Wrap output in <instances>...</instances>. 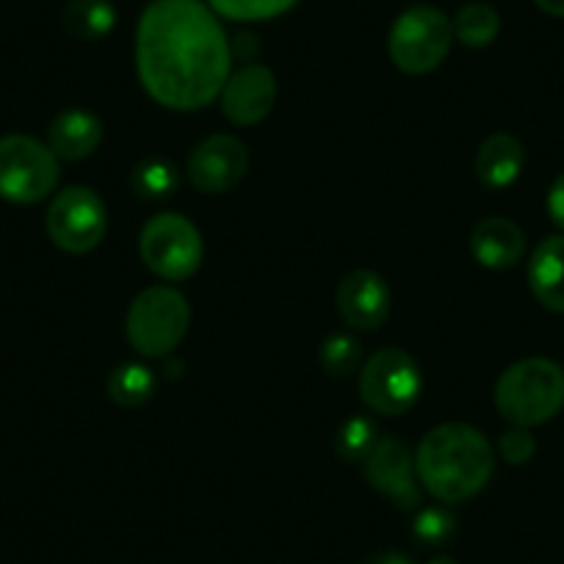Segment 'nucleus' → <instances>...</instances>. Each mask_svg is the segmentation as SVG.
Here are the masks:
<instances>
[{
  "instance_id": "1",
  "label": "nucleus",
  "mask_w": 564,
  "mask_h": 564,
  "mask_svg": "<svg viewBox=\"0 0 564 564\" xmlns=\"http://www.w3.org/2000/svg\"><path fill=\"white\" fill-rule=\"evenodd\" d=\"M232 47L203 0H153L135 29V73L159 106L199 111L230 78Z\"/></svg>"
},
{
  "instance_id": "2",
  "label": "nucleus",
  "mask_w": 564,
  "mask_h": 564,
  "mask_svg": "<svg viewBox=\"0 0 564 564\" xmlns=\"http://www.w3.org/2000/svg\"><path fill=\"white\" fill-rule=\"evenodd\" d=\"M496 468L490 441L468 423H441L415 454L417 481L443 503H463L481 492Z\"/></svg>"
},
{
  "instance_id": "3",
  "label": "nucleus",
  "mask_w": 564,
  "mask_h": 564,
  "mask_svg": "<svg viewBox=\"0 0 564 564\" xmlns=\"http://www.w3.org/2000/svg\"><path fill=\"white\" fill-rule=\"evenodd\" d=\"M564 406V371L547 357H525L498 377L496 410L514 426H540Z\"/></svg>"
},
{
  "instance_id": "4",
  "label": "nucleus",
  "mask_w": 564,
  "mask_h": 564,
  "mask_svg": "<svg viewBox=\"0 0 564 564\" xmlns=\"http://www.w3.org/2000/svg\"><path fill=\"white\" fill-rule=\"evenodd\" d=\"M192 311L186 296L172 285H153L144 289L128 307L124 316V333L130 346L141 357H166L186 338Z\"/></svg>"
},
{
  "instance_id": "5",
  "label": "nucleus",
  "mask_w": 564,
  "mask_h": 564,
  "mask_svg": "<svg viewBox=\"0 0 564 564\" xmlns=\"http://www.w3.org/2000/svg\"><path fill=\"white\" fill-rule=\"evenodd\" d=\"M454 42V25L441 9L412 7L395 18L388 36V53L406 75H426L446 62Z\"/></svg>"
},
{
  "instance_id": "6",
  "label": "nucleus",
  "mask_w": 564,
  "mask_h": 564,
  "mask_svg": "<svg viewBox=\"0 0 564 564\" xmlns=\"http://www.w3.org/2000/svg\"><path fill=\"white\" fill-rule=\"evenodd\" d=\"M58 183V159L31 135L0 139V199L14 205L42 203Z\"/></svg>"
},
{
  "instance_id": "7",
  "label": "nucleus",
  "mask_w": 564,
  "mask_h": 564,
  "mask_svg": "<svg viewBox=\"0 0 564 564\" xmlns=\"http://www.w3.org/2000/svg\"><path fill=\"white\" fill-rule=\"evenodd\" d=\"M139 252L155 276L183 282L203 263V236L186 216L159 214L141 227Z\"/></svg>"
},
{
  "instance_id": "8",
  "label": "nucleus",
  "mask_w": 564,
  "mask_h": 564,
  "mask_svg": "<svg viewBox=\"0 0 564 564\" xmlns=\"http://www.w3.org/2000/svg\"><path fill=\"white\" fill-rule=\"evenodd\" d=\"M45 227L62 252L86 254L100 247L108 232L106 203L95 188L69 186L53 197Z\"/></svg>"
},
{
  "instance_id": "9",
  "label": "nucleus",
  "mask_w": 564,
  "mask_h": 564,
  "mask_svg": "<svg viewBox=\"0 0 564 564\" xmlns=\"http://www.w3.org/2000/svg\"><path fill=\"white\" fill-rule=\"evenodd\" d=\"M360 395L377 415H401L421 395V368L404 349L384 346L373 351L360 373Z\"/></svg>"
},
{
  "instance_id": "10",
  "label": "nucleus",
  "mask_w": 564,
  "mask_h": 564,
  "mask_svg": "<svg viewBox=\"0 0 564 564\" xmlns=\"http://www.w3.org/2000/svg\"><path fill=\"white\" fill-rule=\"evenodd\" d=\"M249 170V153L238 135L216 133L199 141L186 161L192 186L203 194H225L243 181Z\"/></svg>"
},
{
  "instance_id": "11",
  "label": "nucleus",
  "mask_w": 564,
  "mask_h": 564,
  "mask_svg": "<svg viewBox=\"0 0 564 564\" xmlns=\"http://www.w3.org/2000/svg\"><path fill=\"white\" fill-rule=\"evenodd\" d=\"M362 474L373 490L390 498L399 509L412 512V509L421 507L415 459H412L406 443H401L399 437H379L362 459Z\"/></svg>"
},
{
  "instance_id": "12",
  "label": "nucleus",
  "mask_w": 564,
  "mask_h": 564,
  "mask_svg": "<svg viewBox=\"0 0 564 564\" xmlns=\"http://www.w3.org/2000/svg\"><path fill=\"white\" fill-rule=\"evenodd\" d=\"M221 111L232 124L252 128L263 122L276 102V78L263 64H247L238 73H230L221 89Z\"/></svg>"
},
{
  "instance_id": "13",
  "label": "nucleus",
  "mask_w": 564,
  "mask_h": 564,
  "mask_svg": "<svg viewBox=\"0 0 564 564\" xmlns=\"http://www.w3.org/2000/svg\"><path fill=\"white\" fill-rule=\"evenodd\" d=\"M393 296H390L388 282L371 269H357L344 276L338 289V313L351 329H377L388 318Z\"/></svg>"
},
{
  "instance_id": "14",
  "label": "nucleus",
  "mask_w": 564,
  "mask_h": 564,
  "mask_svg": "<svg viewBox=\"0 0 564 564\" xmlns=\"http://www.w3.org/2000/svg\"><path fill=\"white\" fill-rule=\"evenodd\" d=\"M470 252H474L476 263L485 269H512L523 260L525 236L514 221L503 219V216H490L470 232Z\"/></svg>"
},
{
  "instance_id": "15",
  "label": "nucleus",
  "mask_w": 564,
  "mask_h": 564,
  "mask_svg": "<svg viewBox=\"0 0 564 564\" xmlns=\"http://www.w3.org/2000/svg\"><path fill=\"white\" fill-rule=\"evenodd\" d=\"M102 122L91 111L73 108L58 113L47 128V148L58 161H84L100 148Z\"/></svg>"
},
{
  "instance_id": "16",
  "label": "nucleus",
  "mask_w": 564,
  "mask_h": 564,
  "mask_svg": "<svg viewBox=\"0 0 564 564\" xmlns=\"http://www.w3.org/2000/svg\"><path fill=\"white\" fill-rule=\"evenodd\" d=\"M529 285L545 311L564 313V236H551L529 260Z\"/></svg>"
},
{
  "instance_id": "17",
  "label": "nucleus",
  "mask_w": 564,
  "mask_h": 564,
  "mask_svg": "<svg viewBox=\"0 0 564 564\" xmlns=\"http://www.w3.org/2000/svg\"><path fill=\"white\" fill-rule=\"evenodd\" d=\"M525 164V150L514 135L492 133L490 139L481 141L476 153V177L487 188H507L520 177Z\"/></svg>"
},
{
  "instance_id": "18",
  "label": "nucleus",
  "mask_w": 564,
  "mask_h": 564,
  "mask_svg": "<svg viewBox=\"0 0 564 564\" xmlns=\"http://www.w3.org/2000/svg\"><path fill=\"white\" fill-rule=\"evenodd\" d=\"M62 25L80 42H97L117 25V9L111 0H69L62 12Z\"/></svg>"
},
{
  "instance_id": "19",
  "label": "nucleus",
  "mask_w": 564,
  "mask_h": 564,
  "mask_svg": "<svg viewBox=\"0 0 564 564\" xmlns=\"http://www.w3.org/2000/svg\"><path fill=\"white\" fill-rule=\"evenodd\" d=\"M108 395L117 406L135 410V406L148 404L155 393V373L141 362H122L108 377Z\"/></svg>"
},
{
  "instance_id": "20",
  "label": "nucleus",
  "mask_w": 564,
  "mask_h": 564,
  "mask_svg": "<svg viewBox=\"0 0 564 564\" xmlns=\"http://www.w3.org/2000/svg\"><path fill=\"white\" fill-rule=\"evenodd\" d=\"M454 25V40L463 42L465 47H487L496 42L498 31H501V18H498L496 9L490 3H465L457 12V18L452 20Z\"/></svg>"
},
{
  "instance_id": "21",
  "label": "nucleus",
  "mask_w": 564,
  "mask_h": 564,
  "mask_svg": "<svg viewBox=\"0 0 564 564\" xmlns=\"http://www.w3.org/2000/svg\"><path fill=\"white\" fill-rule=\"evenodd\" d=\"M219 18L236 20V23H263L296 7V0H208Z\"/></svg>"
},
{
  "instance_id": "22",
  "label": "nucleus",
  "mask_w": 564,
  "mask_h": 564,
  "mask_svg": "<svg viewBox=\"0 0 564 564\" xmlns=\"http://www.w3.org/2000/svg\"><path fill=\"white\" fill-rule=\"evenodd\" d=\"M362 360V346L355 335L349 333H335L318 349V366L329 377H349L351 371H357Z\"/></svg>"
},
{
  "instance_id": "23",
  "label": "nucleus",
  "mask_w": 564,
  "mask_h": 564,
  "mask_svg": "<svg viewBox=\"0 0 564 564\" xmlns=\"http://www.w3.org/2000/svg\"><path fill=\"white\" fill-rule=\"evenodd\" d=\"M130 186L141 199H164L177 188V170L166 161H141L130 175Z\"/></svg>"
},
{
  "instance_id": "24",
  "label": "nucleus",
  "mask_w": 564,
  "mask_h": 564,
  "mask_svg": "<svg viewBox=\"0 0 564 564\" xmlns=\"http://www.w3.org/2000/svg\"><path fill=\"white\" fill-rule=\"evenodd\" d=\"M377 441V423L366 415H355L349 417V421L340 423L338 435H335V448H338L340 457L349 459V463H362Z\"/></svg>"
},
{
  "instance_id": "25",
  "label": "nucleus",
  "mask_w": 564,
  "mask_h": 564,
  "mask_svg": "<svg viewBox=\"0 0 564 564\" xmlns=\"http://www.w3.org/2000/svg\"><path fill=\"white\" fill-rule=\"evenodd\" d=\"M454 525V514L443 507H430V509H417L415 520H412V534L417 536V542L423 545H441L452 536Z\"/></svg>"
},
{
  "instance_id": "26",
  "label": "nucleus",
  "mask_w": 564,
  "mask_h": 564,
  "mask_svg": "<svg viewBox=\"0 0 564 564\" xmlns=\"http://www.w3.org/2000/svg\"><path fill=\"white\" fill-rule=\"evenodd\" d=\"M498 452H501L503 463L509 465H525L536 454V441L529 430L514 426V430L503 432L498 441Z\"/></svg>"
},
{
  "instance_id": "27",
  "label": "nucleus",
  "mask_w": 564,
  "mask_h": 564,
  "mask_svg": "<svg viewBox=\"0 0 564 564\" xmlns=\"http://www.w3.org/2000/svg\"><path fill=\"white\" fill-rule=\"evenodd\" d=\"M547 216L558 230H564V175H558L547 192Z\"/></svg>"
},
{
  "instance_id": "28",
  "label": "nucleus",
  "mask_w": 564,
  "mask_h": 564,
  "mask_svg": "<svg viewBox=\"0 0 564 564\" xmlns=\"http://www.w3.org/2000/svg\"><path fill=\"white\" fill-rule=\"evenodd\" d=\"M534 3L551 18H564V0H534Z\"/></svg>"
},
{
  "instance_id": "29",
  "label": "nucleus",
  "mask_w": 564,
  "mask_h": 564,
  "mask_svg": "<svg viewBox=\"0 0 564 564\" xmlns=\"http://www.w3.org/2000/svg\"><path fill=\"white\" fill-rule=\"evenodd\" d=\"M371 564H412V562L404 556V553L388 551V553H379V556H373Z\"/></svg>"
},
{
  "instance_id": "30",
  "label": "nucleus",
  "mask_w": 564,
  "mask_h": 564,
  "mask_svg": "<svg viewBox=\"0 0 564 564\" xmlns=\"http://www.w3.org/2000/svg\"><path fill=\"white\" fill-rule=\"evenodd\" d=\"M430 564H459V562H454L452 556H437V558H432Z\"/></svg>"
}]
</instances>
